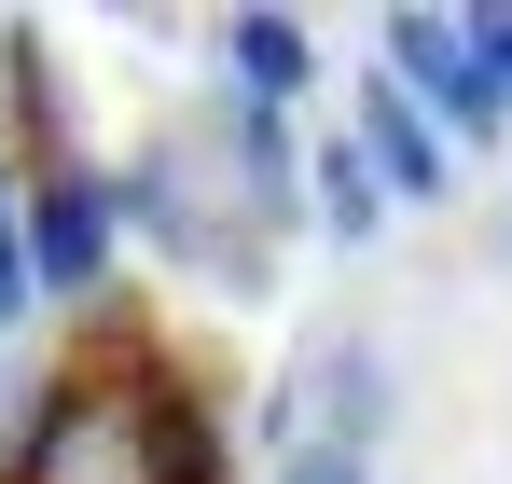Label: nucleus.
<instances>
[{"label": "nucleus", "instance_id": "nucleus-7", "mask_svg": "<svg viewBox=\"0 0 512 484\" xmlns=\"http://www.w3.org/2000/svg\"><path fill=\"white\" fill-rule=\"evenodd\" d=\"M236 194H250V222H291V208H305V139H291V111H236Z\"/></svg>", "mask_w": 512, "mask_h": 484}, {"label": "nucleus", "instance_id": "nucleus-1", "mask_svg": "<svg viewBox=\"0 0 512 484\" xmlns=\"http://www.w3.org/2000/svg\"><path fill=\"white\" fill-rule=\"evenodd\" d=\"M388 83L416 97L443 139H499L512 125V97L485 83V56H471V14H416V0H402V14H388Z\"/></svg>", "mask_w": 512, "mask_h": 484}, {"label": "nucleus", "instance_id": "nucleus-3", "mask_svg": "<svg viewBox=\"0 0 512 484\" xmlns=\"http://www.w3.org/2000/svg\"><path fill=\"white\" fill-rule=\"evenodd\" d=\"M305 443H346V457H374V429H388V360H374V332H319V360H305Z\"/></svg>", "mask_w": 512, "mask_h": 484}, {"label": "nucleus", "instance_id": "nucleus-6", "mask_svg": "<svg viewBox=\"0 0 512 484\" xmlns=\"http://www.w3.org/2000/svg\"><path fill=\"white\" fill-rule=\"evenodd\" d=\"M305 208H319V236L374 249V222H388V180H374V153H360V139H319V153H305Z\"/></svg>", "mask_w": 512, "mask_h": 484}, {"label": "nucleus", "instance_id": "nucleus-2", "mask_svg": "<svg viewBox=\"0 0 512 484\" xmlns=\"http://www.w3.org/2000/svg\"><path fill=\"white\" fill-rule=\"evenodd\" d=\"M14 249H28V291L84 305L97 277H111V180H97V166H42V180L14 194Z\"/></svg>", "mask_w": 512, "mask_h": 484}, {"label": "nucleus", "instance_id": "nucleus-4", "mask_svg": "<svg viewBox=\"0 0 512 484\" xmlns=\"http://www.w3.org/2000/svg\"><path fill=\"white\" fill-rule=\"evenodd\" d=\"M360 153H374V180H388V208H429V194L457 180V166H443V125H429L388 70L360 83Z\"/></svg>", "mask_w": 512, "mask_h": 484}, {"label": "nucleus", "instance_id": "nucleus-8", "mask_svg": "<svg viewBox=\"0 0 512 484\" xmlns=\"http://www.w3.org/2000/svg\"><path fill=\"white\" fill-rule=\"evenodd\" d=\"M139 484H222V429L194 402H139Z\"/></svg>", "mask_w": 512, "mask_h": 484}, {"label": "nucleus", "instance_id": "nucleus-10", "mask_svg": "<svg viewBox=\"0 0 512 484\" xmlns=\"http://www.w3.org/2000/svg\"><path fill=\"white\" fill-rule=\"evenodd\" d=\"M0 319H28V249H14V194H0Z\"/></svg>", "mask_w": 512, "mask_h": 484}, {"label": "nucleus", "instance_id": "nucleus-9", "mask_svg": "<svg viewBox=\"0 0 512 484\" xmlns=\"http://www.w3.org/2000/svg\"><path fill=\"white\" fill-rule=\"evenodd\" d=\"M263 484H374V457H346V443H305V429H291Z\"/></svg>", "mask_w": 512, "mask_h": 484}, {"label": "nucleus", "instance_id": "nucleus-5", "mask_svg": "<svg viewBox=\"0 0 512 484\" xmlns=\"http://www.w3.org/2000/svg\"><path fill=\"white\" fill-rule=\"evenodd\" d=\"M222 70L250 111H291L305 70H319V42H305V14H222Z\"/></svg>", "mask_w": 512, "mask_h": 484}]
</instances>
